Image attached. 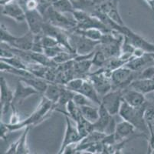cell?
Segmentation results:
<instances>
[{
    "instance_id": "obj_1",
    "label": "cell",
    "mask_w": 154,
    "mask_h": 154,
    "mask_svg": "<svg viewBox=\"0 0 154 154\" xmlns=\"http://www.w3.org/2000/svg\"><path fill=\"white\" fill-rule=\"evenodd\" d=\"M146 105V103L143 106L134 107L123 100L118 114L124 120L134 125L136 129L143 132L144 133H147L149 130L147 123L144 117Z\"/></svg>"
},
{
    "instance_id": "obj_2",
    "label": "cell",
    "mask_w": 154,
    "mask_h": 154,
    "mask_svg": "<svg viewBox=\"0 0 154 154\" xmlns=\"http://www.w3.org/2000/svg\"><path fill=\"white\" fill-rule=\"evenodd\" d=\"M53 110H54V104H53L50 100L43 97L35 110L27 119L24 120H21V122L18 124L12 125V124L7 123V126L9 128L11 132H12V131L19 130L22 128H26V126L36 125V124L42 122L44 119H45V117Z\"/></svg>"
},
{
    "instance_id": "obj_3",
    "label": "cell",
    "mask_w": 154,
    "mask_h": 154,
    "mask_svg": "<svg viewBox=\"0 0 154 154\" xmlns=\"http://www.w3.org/2000/svg\"><path fill=\"white\" fill-rule=\"evenodd\" d=\"M35 35L29 31L24 36L17 37L9 32L4 25H1V42L9 44L12 47L23 51H31L34 42Z\"/></svg>"
},
{
    "instance_id": "obj_4",
    "label": "cell",
    "mask_w": 154,
    "mask_h": 154,
    "mask_svg": "<svg viewBox=\"0 0 154 154\" xmlns=\"http://www.w3.org/2000/svg\"><path fill=\"white\" fill-rule=\"evenodd\" d=\"M69 42L73 51L78 56L91 54L100 43V41L93 40L73 32L69 33Z\"/></svg>"
},
{
    "instance_id": "obj_5",
    "label": "cell",
    "mask_w": 154,
    "mask_h": 154,
    "mask_svg": "<svg viewBox=\"0 0 154 154\" xmlns=\"http://www.w3.org/2000/svg\"><path fill=\"white\" fill-rule=\"evenodd\" d=\"M139 72L133 71L127 66H121L111 73L112 89H124L129 87L134 80H137Z\"/></svg>"
},
{
    "instance_id": "obj_6",
    "label": "cell",
    "mask_w": 154,
    "mask_h": 154,
    "mask_svg": "<svg viewBox=\"0 0 154 154\" xmlns=\"http://www.w3.org/2000/svg\"><path fill=\"white\" fill-rule=\"evenodd\" d=\"M44 19L46 22L70 32H72L77 26V22L75 19H69L63 13L56 11L52 6L46 11Z\"/></svg>"
},
{
    "instance_id": "obj_7",
    "label": "cell",
    "mask_w": 154,
    "mask_h": 154,
    "mask_svg": "<svg viewBox=\"0 0 154 154\" xmlns=\"http://www.w3.org/2000/svg\"><path fill=\"white\" fill-rule=\"evenodd\" d=\"M123 103L122 89H112L101 97V105L112 116L119 113L120 106Z\"/></svg>"
},
{
    "instance_id": "obj_8",
    "label": "cell",
    "mask_w": 154,
    "mask_h": 154,
    "mask_svg": "<svg viewBox=\"0 0 154 154\" xmlns=\"http://www.w3.org/2000/svg\"><path fill=\"white\" fill-rule=\"evenodd\" d=\"M110 76H111L110 73L104 71L101 68V70L91 74L88 78V80L93 84L95 90L101 97L112 90V82Z\"/></svg>"
},
{
    "instance_id": "obj_9",
    "label": "cell",
    "mask_w": 154,
    "mask_h": 154,
    "mask_svg": "<svg viewBox=\"0 0 154 154\" xmlns=\"http://www.w3.org/2000/svg\"><path fill=\"white\" fill-rule=\"evenodd\" d=\"M121 34L124 36V39L135 48H140L144 50L146 53H154V43L149 42L144 39L139 34L136 33L134 31L129 29L126 25H123L121 29Z\"/></svg>"
},
{
    "instance_id": "obj_10",
    "label": "cell",
    "mask_w": 154,
    "mask_h": 154,
    "mask_svg": "<svg viewBox=\"0 0 154 154\" xmlns=\"http://www.w3.org/2000/svg\"><path fill=\"white\" fill-rule=\"evenodd\" d=\"M38 92L35 90L33 87H32L29 85L26 84L24 81L20 80V81L18 82L17 87L14 91L13 100H12V108L16 109L17 106L21 105L23 103L26 99L31 97L35 94H38Z\"/></svg>"
},
{
    "instance_id": "obj_11",
    "label": "cell",
    "mask_w": 154,
    "mask_h": 154,
    "mask_svg": "<svg viewBox=\"0 0 154 154\" xmlns=\"http://www.w3.org/2000/svg\"><path fill=\"white\" fill-rule=\"evenodd\" d=\"M70 117L66 115V129L64 133V136L63 139L62 143L60 147L58 153H63L64 149L71 144L79 143L82 140V137L79 133L77 126H74L72 125L70 120Z\"/></svg>"
},
{
    "instance_id": "obj_12",
    "label": "cell",
    "mask_w": 154,
    "mask_h": 154,
    "mask_svg": "<svg viewBox=\"0 0 154 154\" xmlns=\"http://www.w3.org/2000/svg\"><path fill=\"white\" fill-rule=\"evenodd\" d=\"M26 21L29 25V31L34 35L42 34L43 26L45 22L44 16L38 9L26 11Z\"/></svg>"
},
{
    "instance_id": "obj_13",
    "label": "cell",
    "mask_w": 154,
    "mask_h": 154,
    "mask_svg": "<svg viewBox=\"0 0 154 154\" xmlns=\"http://www.w3.org/2000/svg\"><path fill=\"white\" fill-rule=\"evenodd\" d=\"M2 14L14 19L17 22L26 21V11L19 3V0H15L10 3L3 5Z\"/></svg>"
},
{
    "instance_id": "obj_14",
    "label": "cell",
    "mask_w": 154,
    "mask_h": 154,
    "mask_svg": "<svg viewBox=\"0 0 154 154\" xmlns=\"http://www.w3.org/2000/svg\"><path fill=\"white\" fill-rule=\"evenodd\" d=\"M0 88H1V97H0L1 113H2V115H5L6 113L9 111V108L12 107L14 91L9 88L6 80L3 77H1L0 79Z\"/></svg>"
},
{
    "instance_id": "obj_15",
    "label": "cell",
    "mask_w": 154,
    "mask_h": 154,
    "mask_svg": "<svg viewBox=\"0 0 154 154\" xmlns=\"http://www.w3.org/2000/svg\"><path fill=\"white\" fill-rule=\"evenodd\" d=\"M123 100L134 107L143 106L146 103L145 95L133 88L123 90Z\"/></svg>"
},
{
    "instance_id": "obj_16",
    "label": "cell",
    "mask_w": 154,
    "mask_h": 154,
    "mask_svg": "<svg viewBox=\"0 0 154 154\" xmlns=\"http://www.w3.org/2000/svg\"><path fill=\"white\" fill-rule=\"evenodd\" d=\"M149 64H153L152 53H146L140 57H134L125 65V66L133 71L140 72L146 66H150Z\"/></svg>"
},
{
    "instance_id": "obj_17",
    "label": "cell",
    "mask_w": 154,
    "mask_h": 154,
    "mask_svg": "<svg viewBox=\"0 0 154 154\" xmlns=\"http://www.w3.org/2000/svg\"><path fill=\"white\" fill-rule=\"evenodd\" d=\"M135 129L134 125L123 120L122 122L117 123L116 126L115 132L113 133L114 139L116 142H120L127 139L130 136L134 133Z\"/></svg>"
},
{
    "instance_id": "obj_18",
    "label": "cell",
    "mask_w": 154,
    "mask_h": 154,
    "mask_svg": "<svg viewBox=\"0 0 154 154\" xmlns=\"http://www.w3.org/2000/svg\"><path fill=\"white\" fill-rule=\"evenodd\" d=\"M78 93H82L97 106L101 104V98L89 80H85L84 84Z\"/></svg>"
},
{
    "instance_id": "obj_19",
    "label": "cell",
    "mask_w": 154,
    "mask_h": 154,
    "mask_svg": "<svg viewBox=\"0 0 154 154\" xmlns=\"http://www.w3.org/2000/svg\"><path fill=\"white\" fill-rule=\"evenodd\" d=\"M129 87L134 89L137 91L146 95L147 93H151L154 92V82L151 80L137 79L131 83Z\"/></svg>"
},
{
    "instance_id": "obj_20",
    "label": "cell",
    "mask_w": 154,
    "mask_h": 154,
    "mask_svg": "<svg viewBox=\"0 0 154 154\" xmlns=\"http://www.w3.org/2000/svg\"><path fill=\"white\" fill-rule=\"evenodd\" d=\"M62 87L63 85H60L59 83L58 84L54 83H48L45 91L43 93V97L50 100L53 104L55 105L61 97Z\"/></svg>"
},
{
    "instance_id": "obj_21",
    "label": "cell",
    "mask_w": 154,
    "mask_h": 154,
    "mask_svg": "<svg viewBox=\"0 0 154 154\" xmlns=\"http://www.w3.org/2000/svg\"><path fill=\"white\" fill-rule=\"evenodd\" d=\"M84 118L88 122L94 123L98 120L100 113H99V107L94 106H82L79 107Z\"/></svg>"
},
{
    "instance_id": "obj_22",
    "label": "cell",
    "mask_w": 154,
    "mask_h": 154,
    "mask_svg": "<svg viewBox=\"0 0 154 154\" xmlns=\"http://www.w3.org/2000/svg\"><path fill=\"white\" fill-rule=\"evenodd\" d=\"M0 70H1V72H7L11 74H14L15 76H21V77H26V78H31V77L35 76L29 70L13 67L3 61H0Z\"/></svg>"
},
{
    "instance_id": "obj_23",
    "label": "cell",
    "mask_w": 154,
    "mask_h": 154,
    "mask_svg": "<svg viewBox=\"0 0 154 154\" xmlns=\"http://www.w3.org/2000/svg\"><path fill=\"white\" fill-rule=\"evenodd\" d=\"M21 80L25 82L26 84L33 87L35 90L38 92V93H44L46 88H47L48 85L47 80H44V79L38 78V77H36V76L31 77V78L22 77Z\"/></svg>"
},
{
    "instance_id": "obj_24",
    "label": "cell",
    "mask_w": 154,
    "mask_h": 154,
    "mask_svg": "<svg viewBox=\"0 0 154 154\" xmlns=\"http://www.w3.org/2000/svg\"><path fill=\"white\" fill-rule=\"evenodd\" d=\"M72 32L96 41H100V39H101L102 36L103 35V32L101 30H100L98 29H95V28H91V29H85L75 28Z\"/></svg>"
},
{
    "instance_id": "obj_25",
    "label": "cell",
    "mask_w": 154,
    "mask_h": 154,
    "mask_svg": "<svg viewBox=\"0 0 154 154\" xmlns=\"http://www.w3.org/2000/svg\"><path fill=\"white\" fill-rule=\"evenodd\" d=\"M52 7L61 13H73L75 8L69 0H54Z\"/></svg>"
},
{
    "instance_id": "obj_26",
    "label": "cell",
    "mask_w": 154,
    "mask_h": 154,
    "mask_svg": "<svg viewBox=\"0 0 154 154\" xmlns=\"http://www.w3.org/2000/svg\"><path fill=\"white\" fill-rule=\"evenodd\" d=\"M30 126H26L25 128V131L22 136L18 139V147H17V152L18 154H28L31 153L29 147L27 145V136L29 133Z\"/></svg>"
},
{
    "instance_id": "obj_27",
    "label": "cell",
    "mask_w": 154,
    "mask_h": 154,
    "mask_svg": "<svg viewBox=\"0 0 154 154\" xmlns=\"http://www.w3.org/2000/svg\"><path fill=\"white\" fill-rule=\"evenodd\" d=\"M1 61L5 62L7 64L10 65V66H13V67L29 70L27 63H25L19 56H16V55L10 58H1Z\"/></svg>"
},
{
    "instance_id": "obj_28",
    "label": "cell",
    "mask_w": 154,
    "mask_h": 154,
    "mask_svg": "<svg viewBox=\"0 0 154 154\" xmlns=\"http://www.w3.org/2000/svg\"><path fill=\"white\" fill-rule=\"evenodd\" d=\"M77 56L78 55L76 53H71L69 51H64V52L60 53L59 54L57 55L55 57H54L51 59H52L56 64L60 65L67 63V62L71 61V60H74L76 58Z\"/></svg>"
},
{
    "instance_id": "obj_29",
    "label": "cell",
    "mask_w": 154,
    "mask_h": 154,
    "mask_svg": "<svg viewBox=\"0 0 154 154\" xmlns=\"http://www.w3.org/2000/svg\"><path fill=\"white\" fill-rule=\"evenodd\" d=\"M85 80V79L82 78V77H75L67 82L65 84H64V87L71 91L78 93L83 86Z\"/></svg>"
},
{
    "instance_id": "obj_30",
    "label": "cell",
    "mask_w": 154,
    "mask_h": 154,
    "mask_svg": "<svg viewBox=\"0 0 154 154\" xmlns=\"http://www.w3.org/2000/svg\"><path fill=\"white\" fill-rule=\"evenodd\" d=\"M91 59L93 65L102 68L104 66L105 63H106V62H107V56H105L104 53H103V51L99 48L98 49L95 50L94 54Z\"/></svg>"
},
{
    "instance_id": "obj_31",
    "label": "cell",
    "mask_w": 154,
    "mask_h": 154,
    "mask_svg": "<svg viewBox=\"0 0 154 154\" xmlns=\"http://www.w3.org/2000/svg\"><path fill=\"white\" fill-rule=\"evenodd\" d=\"M75 10L86 11L88 8L94 6L92 0H69Z\"/></svg>"
},
{
    "instance_id": "obj_32",
    "label": "cell",
    "mask_w": 154,
    "mask_h": 154,
    "mask_svg": "<svg viewBox=\"0 0 154 154\" xmlns=\"http://www.w3.org/2000/svg\"><path fill=\"white\" fill-rule=\"evenodd\" d=\"M72 100L74 101L75 104H76L78 106H94L93 102L91 101L88 98H87L85 96H84L83 94L80 93H75L74 96H73Z\"/></svg>"
},
{
    "instance_id": "obj_33",
    "label": "cell",
    "mask_w": 154,
    "mask_h": 154,
    "mask_svg": "<svg viewBox=\"0 0 154 154\" xmlns=\"http://www.w3.org/2000/svg\"><path fill=\"white\" fill-rule=\"evenodd\" d=\"M64 51L68 50L65 49L64 46H61V45H58V46H54V47L45 49L44 54L47 57L50 58V59H53V58L55 57L57 55H58L60 53H61V52H64Z\"/></svg>"
},
{
    "instance_id": "obj_34",
    "label": "cell",
    "mask_w": 154,
    "mask_h": 154,
    "mask_svg": "<svg viewBox=\"0 0 154 154\" xmlns=\"http://www.w3.org/2000/svg\"><path fill=\"white\" fill-rule=\"evenodd\" d=\"M154 76V64L146 66L143 70L139 72V76L137 79H146L151 80Z\"/></svg>"
},
{
    "instance_id": "obj_35",
    "label": "cell",
    "mask_w": 154,
    "mask_h": 154,
    "mask_svg": "<svg viewBox=\"0 0 154 154\" xmlns=\"http://www.w3.org/2000/svg\"><path fill=\"white\" fill-rule=\"evenodd\" d=\"M42 44H43V46H44V49L54 47V46L60 45L58 41L55 38L52 37V36H47V35H43V34H42Z\"/></svg>"
},
{
    "instance_id": "obj_36",
    "label": "cell",
    "mask_w": 154,
    "mask_h": 154,
    "mask_svg": "<svg viewBox=\"0 0 154 154\" xmlns=\"http://www.w3.org/2000/svg\"><path fill=\"white\" fill-rule=\"evenodd\" d=\"M38 1V10L41 12L44 16L46 11L51 6H52L54 0H37Z\"/></svg>"
},
{
    "instance_id": "obj_37",
    "label": "cell",
    "mask_w": 154,
    "mask_h": 154,
    "mask_svg": "<svg viewBox=\"0 0 154 154\" xmlns=\"http://www.w3.org/2000/svg\"><path fill=\"white\" fill-rule=\"evenodd\" d=\"M11 132L9 128L7 126V123H1V138L3 139H5L7 138V136Z\"/></svg>"
},
{
    "instance_id": "obj_38",
    "label": "cell",
    "mask_w": 154,
    "mask_h": 154,
    "mask_svg": "<svg viewBox=\"0 0 154 154\" xmlns=\"http://www.w3.org/2000/svg\"><path fill=\"white\" fill-rule=\"evenodd\" d=\"M13 1H15V0H0V5H1V6H3V5L10 3Z\"/></svg>"
},
{
    "instance_id": "obj_39",
    "label": "cell",
    "mask_w": 154,
    "mask_h": 154,
    "mask_svg": "<svg viewBox=\"0 0 154 154\" xmlns=\"http://www.w3.org/2000/svg\"><path fill=\"white\" fill-rule=\"evenodd\" d=\"M146 3L149 5V6L152 8V10L154 9V0H144Z\"/></svg>"
},
{
    "instance_id": "obj_40",
    "label": "cell",
    "mask_w": 154,
    "mask_h": 154,
    "mask_svg": "<svg viewBox=\"0 0 154 154\" xmlns=\"http://www.w3.org/2000/svg\"><path fill=\"white\" fill-rule=\"evenodd\" d=\"M152 58H153V64H154V53H152Z\"/></svg>"
},
{
    "instance_id": "obj_41",
    "label": "cell",
    "mask_w": 154,
    "mask_h": 154,
    "mask_svg": "<svg viewBox=\"0 0 154 154\" xmlns=\"http://www.w3.org/2000/svg\"><path fill=\"white\" fill-rule=\"evenodd\" d=\"M153 10H154V9H153Z\"/></svg>"
}]
</instances>
